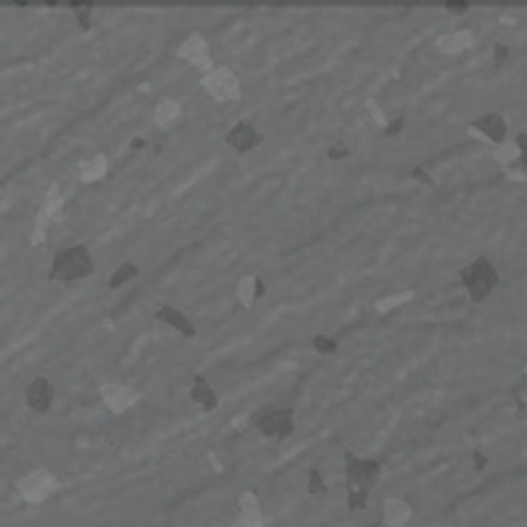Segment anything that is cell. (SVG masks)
Segmentation results:
<instances>
[{
    "label": "cell",
    "mask_w": 527,
    "mask_h": 527,
    "mask_svg": "<svg viewBox=\"0 0 527 527\" xmlns=\"http://www.w3.org/2000/svg\"><path fill=\"white\" fill-rule=\"evenodd\" d=\"M445 9H451L453 13H464V11L470 9V6H467V3H445Z\"/></svg>",
    "instance_id": "cell-27"
},
{
    "label": "cell",
    "mask_w": 527,
    "mask_h": 527,
    "mask_svg": "<svg viewBox=\"0 0 527 527\" xmlns=\"http://www.w3.org/2000/svg\"><path fill=\"white\" fill-rule=\"evenodd\" d=\"M506 58H509V48L501 45V43H499V45L493 48V61H496V66H501L504 61H506Z\"/></svg>",
    "instance_id": "cell-26"
},
{
    "label": "cell",
    "mask_w": 527,
    "mask_h": 527,
    "mask_svg": "<svg viewBox=\"0 0 527 527\" xmlns=\"http://www.w3.org/2000/svg\"><path fill=\"white\" fill-rule=\"evenodd\" d=\"M56 488L58 480L50 472H35V475H29L27 480L21 482V490H24V499L27 501H43L48 493H53Z\"/></svg>",
    "instance_id": "cell-13"
},
{
    "label": "cell",
    "mask_w": 527,
    "mask_h": 527,
    "mask_svg": "<svg viewBox=\"0 0 527 527\" xmlns=\"http://www.w3.org/2000/svg\"><path fill=\"white\" fill-rule=\"evenodd\" d=\"M156 316L161 319V322L172 324V330H177V333L187 335V338H195V327H193V322H190V319H187L185 314H179V311H177L174 306H164V309H158Z\"/></svg>",
    "instance_id": "cell-18"
},
{
    "label": "cell",
    "mask_w": 527,
    "mask_h": 527,
    "mask_svg": "<svg viewBox=\"0 0 527 527\" xmlns=\"http://www.w3.org/2000/svg\"><path fill=\"white\" fill-rule=\"evenodd\" d=\"M179 116H182V103L177 98H161L153 109V121L158 127H172L174 121H179Z\"/></svg>",
    "instance_id": "cell-15"
},
{
    "label": "cell",
    "mask_w": 527,
    "mask_h": 527,
    "mask_svg": "<svg viewBox=\"0 0 527 527\" xmlns=\"http://www.w3.org/2000/svg\"><path fill=\"white\" fill-rule=\"evenodd\" d=\"M296 430L293 409H274L259 416V433L269 440H285Z\"/></svg>",
    "instance_id": "cell-6"
},
{
    "label": "cell",
    "mask_w": 527,
    "mask_h": 527,
    "mask_svg": "<svg viewBox=\"0 0 527 527\" xmlns=\"http://www.w3.org/2000/svg\"><path fill=\"white\" fill-rule=\"evenodd\" d=\"M514 145H517V153H519V164H522V167H527V135H525V132H522V135H517Z\"/></svg>",
    "instance_id": "cell-24"
},
{
    "label": "cell",
    "mask_w": 527,
    "mask_h": 527,
    "mask_svg": "<svg viewBox=\"0 0 527 527\" xmlns=\"http://www.w3.org/2000/svg\"><path fill=\"white\" fill-rule=\"evenodd\" d=\"M472 45V35L470 32H445V35H440L438 38V43H435V48L440 50V53H445V56H451V53H462L464 48Z\"/></svg>",
    "instance_id": "cell-17"
},
{
    "label": "cell",
    "mask_w": 527,
    "mask_h": 527,
    "mask_svg": "<svg viewBox=\"0 0 527 527\" xmlns=\"http://www.w3.org/2000/svg\"><path fill=\"white\" fill-rule=\"evenodd\" d=\"M306 490H309V496H314V499H322L324 493H327V482L322 480V475H319V472H311V475H309Z\"/></svg>",
    "instance_id": "cell-22"
},
{
    "label": "cell",
    "mask_w": 527,
    "mask_h": 527,
    "mask_svg": "<svg viewBox=\"0 0 527 527\" xmlns=\"http://www.w3.org/2000/svg\"><path fill=\"white\" fill-rule=\"evenodd\" d=\"M138 277V267L132 264V261H127V264H121L116 272L111 274V279H109V285L111 287H121L124 282H130V279Z\"/></svg>",
    "instance_id": "cell-21"
},
{
    "label": "cell",
    "mask_w": 527,
    "mask_h": 527,
    "mask_svg": "<svg viewBox=\"0 0 527 527\" xmlns=\"http://www.w3.org/2000/svg\"><path fill=\"white\" fill-rule=\"evenodd\" d=\"M314 345H316V351H319V353H335V351H338V345H335L333 340H327V338H316Z\"/></svg>",
    "instance_id": "cell-25"
},
{
    "label": "cell",
    "mask_w": 527,
    "mask_h": 527,
    "mask_svg": "<svg viewBox=\"0 0 527 527\" xmlns=\"http://www.w3.org/2000/svg\"><path fill=\"white\" fill-rule=\"evenodd\" d=\"M379 462L361 459V456H345V485H348V501L353 509H361L370 496V490L379 480Z\"/></svg>",
    "instance_id": "cell-1"
},
{
    "label": "cell",
    "mask_w": 527,
    "mask_h": 527,
    "mask_svg": "<svg viewBox=\"0 0 527 527\" xmlns=\"http://www.w3.org/2000/svg\"><path fill=\"white\" fill-rule=\"evenodd\" d=\"M53 385L48 382L45 377H38L32 379L27 385V390H24V401H27V406L32 409V411H38V414H48L50 411V406H53Z\"/></svg>",
    "instance_id": "cell-8"
},
{
    "label": "cell",
    "mask_w": 527,
    "mask_h": 527,
    "mask_svg": "<svg viewBox=\"0 0 527 527\" xmlns=\"http://www.w3.org/2000/svg\"><path fill=\"white\" fill-rule=\"evenodd\" d=\"M367 111H370L372 121H375L377 127H382V130H390V119L385 116V111L377 106V101H367Z\"/></svg>",
    "instance_id": "cell-23"
},
{
    "label": "cell",
    "mask_w": 527,
    "mask_h": 527,
    "mask_svg": "<svg viewBox=\"0 0 527 527\" xmlns=\"http://www.w3.org/2000/svg\"><path fill=\"white\" fill-rule=\"evenodd\" d=\"M101 401L106 404L109 411L113 414H124L132 406H138L140 393L132 385H121V382H106L101 385Z\"/></svg>",
    "instance_id": "cell-7"
},
{
    "label": "cell",
    "mask_w": 527,
    "mask_h": 527,
    "mask_svg": "<svg viewBox=\"0 0 527 527\" xmlns=\"http://www.w3.org/2000/svg\"><path fill=\"white\" fill-rule=\"evenodd\" d=\"M109 174V158L106 156H90L79 164V177L82 182H98Z\"/></svg>",
    "instance_id": "cell-19"
},
{
    "label": "cell",
    "mask_w": 527,
    "mask_h": 527,
    "mask_svg": "<svg viewBox=\"0 0 527 527\" xmlns=\"http://www.w3.org/2000/svg\"><path fill=\"white\" fill-rule=\"evenodd\" d=\"M414 517V506L401 496H388L382 501V525L385 527H406Z\"/></svg>",
    "instance_id": "cell-9"
},
{
    "label": "cell",
    "mask_w": 527,
    "mask_h": 527,
    "mask_svg": "<svg viewBox=\"0 0 527 527\" xmlns=\"http://www.w3.org/2000/svg\"><path fill=\"white\" fill-rule=\"evenodd\" d=\"M470 132L472 135H482L485 140H490V143H504V138H506V119L504 116H499V113H485V116H480V119H475L470 124Z\"/></svg>",
    "instance_id": "cell-12"
},
{
    "label": "cell",
    "mask_w": 527,
    "mask_h": 527,
    "mask_svg": "<svg viewBox=\"0 0 527 527\" xmlns=\"http://www.w3.org/2000/svg\"><path fill=\"white\" fill-rule=\"evenodd\" d=\"M95 269L93 253L90 248L79 243V245H69V248L58 250L53 267H50V279H61V282H74V279L90 277Z\"/></svg>",
    "instance_id": "cell-2"
},
{
    "label": "cell",
    "mask_w": 527,
    "mask_h": 527,
    "mask_svg": "<svg viewBox=\"0 0 527 527\" xmlns=\"http://www.w3.org/2000/svg\"><path fill=\"white\" fill-rule=\"evenodd\" d=\"M261 290V279L256 277V274H245V277L238 279V287H235V296H238V304L243 306V309H253V304H256V296H259Z\"/></svg>",
    "instance_id": "cell-16"
},
{
    "label": "cell",
    "mask_w": 527,
    "mask_h": 527,
    "mask_svg": "<svg viewBox=\"0 0 527 527\" xmlns=\"http://www.w3.org/2000/svg\"><path fill=\"white\" fill-rule=\"evenodd\" d=\"M459 279H462V285L467 287V296L475 304H482L499 287V272L490 264L488 256H480V259L470 261L467 267L459 269Z\"/></svg>",
    "instance_id": "cell-3"
},
{
    "label": "cell",
    "mask_w": 527,
    "mask_h": 527,
    "mask_svg": "<svg viewBox=\"0 0 527 527\" xmlns=\"http://www.w3.org/2000/svg\"><path fill=\"white\" fill-rule=\"evenodd\" d=\"M177 56L182 58L185 64L201 69L204 74L209 69H213L211 48H209V43H206V38L201 32H187V38L179 43V48H177Z\"/></svg>",
    "instance_id": "cell-5"
},
{
    "label": "cell",
    "mask_w": 527,
    "mask_h": 527,
    "mask_svg": "<svg viewBox=\"0 0 527 527\" xmlns=\"http://www.w3.org/2000/svg\"><path fill=\"white\" fill-rule=\"evenodd\" d=\"M411 301H414V290H401V293L379 298L377 304H375V311H377V314H388V311H393V309H398V306L411 304Z\"/></svg>",
    "instance_id": "cell-20"
},
{
    "label": "cell",
    "mask_w": 527,
    "mask_h": 527,
    "mask_svg": "<svg viewBox=\"0 0 527 527\" xmlns=\"http://www.w3.org/2000/svg\"><path fill=\"white\" fill-rule=\"evenodd\" d=\"M227 145L235 148L238 153H248V150L261 145V132L250 124V121H238L230 132H227Z\"/></svg>",
    "instance_id": "cell-10"
},
{
    "label": "cell",
    "mask_w": 527,
    "mask_h": 527,
    "mask_svg": "<svg viewBox=\"0 0 527 527\" xmlns=\"http://www.w3.org/2000/svg\"><path fill=\"white\" fill-rule=\"evenodd\" d=\"M201 87L211 95L213 101H222V103L238 101L243 93L240 79H238V74L232 72L230 66H213V69H209L201 77Z\"/></svg>",
    "instance_id": "cell-4"
},
{
    "label": "cell",
    "mask_w": 527,
    "mask_h": 527,
    "mask_svg": "<svg viewBox=\"0 0 527 527\" xmlns=\"http://www.w3.org/2000/svg\"><path fill=\"white\" fill-rule=\"evenodd\" d=\"M190 398H193L198 406L204 409L206 414H211V411H216V406H219V398H216V393H213V388L209 385V379L206 377H195L193 379V388H190Z\"/></svg>",
    "instance_id": "cell-14"
},
{
    "label": "cell",
    "mask_w": 527,
    "mask_h": 527,
    "mask_svg": "<svg viewBox=\"0 0 527 527\" xmlns=\"http://www.w3.org/2000/svg\"><path fill=\"white\" fill-rule=\"evenodd\" d=\"M238 527H267V517L256 493H243L238 501Z\"/></svg>",
    "instance_id": "cell-11"
}]
</instances>
